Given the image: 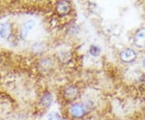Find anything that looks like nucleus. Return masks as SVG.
I'll return each instance as SVG.
<instances>
[{"instance_id": "8", "label": "nucleus", "mask_w": 145, "mask_h": 120, "mask_svg": "<svg viewBox=\"0 0 145 120\" xmlns=\"http://www.w3.org/2000/svg\"><path fill=\"white\" fill-rule=\"evenodd\" d=\"M89 54L92 55V56H94V57H97L100 54V52H101V50L99 46H90L89 48Z\"/></svg>"}, {"instance_id": "10", "label": "nucleus", "mask_w": 145, "mask_h": 120, "mask_svg": "<svg viewBox=\"0 0 145 120\" xmlns=\"http://www.w3.org/2000/svg\"><path fill=\"white\" fill-rule=\"evenodd\" d=\"M48 120H64L60 116V115H58L57 114H55V113H52L49 116V118H48Z\"/></svg>"}, {"instance_id": "5", "label": "nucleus", "mask_w": 145, "mask_h": 120, "mask_svg": "<svg viewBox=\"0 0 145 120\" xmlns=\"http://www.w3.org/2000/svg\"><path fill=\"white\" fill-rule=\"evenodd\" d=\"M78 89L76 87L71 86V87H69V88L65 89V97L67 99L72 100L78 96Z\"/></svg>"}, {"instance_id": "1", "label": "nucleus", "mask_w": 145, "mask_h": 120, "mask_svg": "<svg viewBox=\"0 0 145 120\" xmlns=\"http://www.w3.org/2000/svg\"><path fill=\"white\" fill-rule=\"evenodd\" d=\"M136 57H137L136 53L135 52V50L131 49H125L120 53V58L124 63H131L135 61Z\"/></svg>"}, {"instance_id": "2", "label": "nucleus", "mask_w": 145, "mask_h": 120, "mask_svg": "<svg viewBox=\"0 0 145 120\" xmlns=\"http://www.w3.org/2000/svg\"><path fill=\"white\" fill-rule=\"evenodd\" d=\"M134 44L139 48L145 47V29L141 28L135 32L134 37Z\"/></svg>"}, {"instance_id": "11", "label": "nucleus", "mask_w": 145, "mask_h": 120, "mask_svg": "<svg viewBox=\"0 0 145 120\" xmlns=\"http://www.w3.org/2000/svg\"><path fill=\"white\" fill-rule=\"evenodd\" d=\"M143 64H144V66L145 67V58H144V62H143Z\"/></svg>"}, {"instance_id": "4", "label": "nucleus", "mask_w": 145, "mask_h": 120, "mask_svg": "<svg viewBox=\"0 0 145 120\" xmlns=\"http://www.w3.org/2000/svg\"><path fill=\"white\" fill-rule=\"evenodd\" d=\"M70 112L74 118H82L86 114V110L82 105L75 104L71 107Z\"/></svg>"}, {"instance_id": "6", "label": "nucleus", "mask_w": 145, "mask_h": 120, "mask_svg": "<svg viewBox=\"0 0 145 120\" xmlns=\"http://www.w3.org/2000/svg\"><path fill=\"white\" fill-rule=\"evenodd\" d=\"M35 26V23L34 21H28L24 25L23 29H22V37H26L27 34L28 33V32L31 30L33 29V27Z\"/></svg>"}, {"instance_id": "9", "label": "nucleus", "mask_w": 145, "mask_h": 120, "mask_svg": "<svg viewBox=\"0 0 145 120\" xmlns=\"http://www.w3.org/2000/svg\"><path fill=\"white\" fill-rule=\"evenodd\" d=\"M8 32H9V27L3 26L1 29V30H0V36L2 37H3V38H5V37H7Z\"/></svg>"}, {"instance_id": "7", "label": "nucleus", "mask_w": 145, "mask_h": 120, "mask_svg": "<svg viewBox=\"0 0 145 120\" xmlns=\"http://www.w3.org/2000/svg\"><path fill=\"white\" fill-rule=\"evenodd\" d=\"M52 102V94L49 93H45L43 95L41 98V103L44 106L48 107L50 106Z\"/></svg>"}, {"instance_id": "3", "label": "nucleus", "mask_w": 145, "mask_h": 120, "mask_svg": "<svg viewBox=\"0 0 145 120\" xmlns=\"http://www.w3.org/2000/svg\"><path fill=\"white\" fill-rule=\"evenodd\" d=\"M71 6L68 1H60L57 3V11L60 15H66L70 11Z\"/></svg>"}]
</instances>
